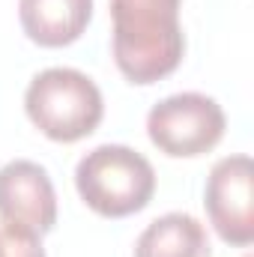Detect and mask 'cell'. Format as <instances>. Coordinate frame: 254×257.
Masks as SVG:
<instances>
[{
    "instance_id": "cell-1",
    "label": "cell",
    "mask_w": 254,
    "mask_h": 257,
    "mask_svg": "<svg viewBox=\"0 0 254 257\" xmlns=\"http://www.w3.org/2000/svg\"><path fill=\"white\" fill-rule=\"evenodd\" d=\"M114 60L132 84L168 78L186 51L180 0H111Z\"/></svg>"
},
{
    "instance_id": "cell-2",
    "label": "cell",
    "mask_w": 254,
    "mask_h": 257,
    "mask_svg": "<svg viewBox=\"0 0 254 257\" xmlns=\"http://www.w3.org/2000/svg\"><path fill=\"white\" fill-rule=\"evenodd\" d=\"M75 186L96 215L126 218L150 203L156 192V171L138 150L102 144L78 162Z\"/></svg>"
},
{
    "instance_id": "cell-3",
    "label": "cell",
    "mask_w": 254,
    "mask_h": 257,
    "mask_svg": "<svg viewBox=\"0 0 254 257\" xmlns=\"http://www.w3.org/2000/svg\"><path fill=\"white\" fill-rule=\"evenodd\" d=\"M24 111L42 135L72 144L96 132L105 114V102L99 87L84 72L54 66L30 81L24 93Z\"/></svg>"
},
{
    "instance_id": "cell-4",
    "label": "cell",
    "mask_w": 254,
    "mask_h": 257,
    "mask_svg": "<svg viewBox=\"0 0 254 257\" xmlns=\"http://www.w3.org/2000/svg\"><path fill=\"white\" fill-rule=\"evenodd\" d=\"M227 128L221 105L203 93H177L162 99L147 114L150 141L174 159H194L209 153Z\"/></svg>"
},
{
    "instance_id": "cell-5",
    "label": "cell",
    "mask_w": 254,
    "mask_h": 257,
    "mask_svg": "<svg viewBox=\"0 0 254 257\" xmlns=\"http://www.w3.org/2000/svg\"><path fill=\"white\" fill-rule=\"evenodd\" d=\"M0 224L36 239L57 224V194L42 165L15 159L0 168Z\"/></svg>"
},
{
    "instance_id": "cell-6",
    "label": "cell",
    "mask_w": 254,
    "mask_h": 257,
    "mask_svg": "<svg viewBox=\"0 0 254 257\" xmlns=\"http://www.w3.org/2000/svg\"><path fill=\"white\" fill-rule=\"evenodd\" d=\"M206 215L227 245L254 242V165L245 153L212 165L206 180Z\"/></svg>"
},
{
    "instance_id": "cell-7",
    "label": "cell",
    "mask_w": 254,
    "mask_h": 257,
    "mask_svg": "<svg viewBox=\"0 0 254 257\" xmlns=\"http://www.w3.org/2000/svg\"><path fill=\"white\" fill-rule=\"evenodd\" d=\"M93 18V0H18L24 33L42 48H63L81 39Z\"/></svg>"
},
{
    "instance_id": "cell-8",
    "label": "cell",
    "mask_w": 254,
    "mask_h": 257,
    "mask_svg": "<svg viewBox=\"0 0 254 257\" xmlns=\"http://www.w3.org/2000/svg\"><path fill=\"white\" fill-rule=\"evenodd\" d=\"M135 257H212L203 224L189 212H168L144 227Z\"/></svg>"
},
{
    "instance_id": "cell-9",
    "label": "cell",
    "mask_w": 254,
    "mask_h": 257,
    "mask_svg": "<svg viewBox=\"0 0 254 257\" xmlns=\"http://www.w3.org/2000/svg\"><path fill=\"white\" fill-rule=\"evenodd\" d=\"M0 257H45V248L36 236H24L0 227Z\"/></svg>"
}]
</instances>
